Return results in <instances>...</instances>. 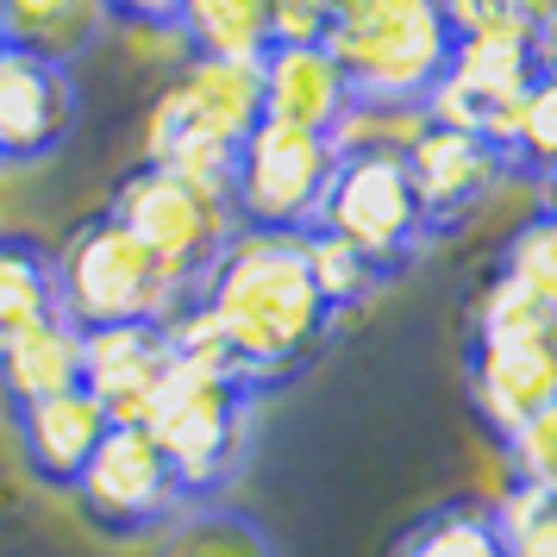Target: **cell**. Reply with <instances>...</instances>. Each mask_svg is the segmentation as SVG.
Segmentation results:
<instances>
[{
    "label": "cell",
    "mask_w": 557,
    "mask_h": 557,
    "mask_svg": "<svg viewBox=\"0 0 557 557\" xmlns=\"http://www.w3.org/2000/svg\"><path fill=\"white\" fill-rule=\"evenodd\" d=\"M332 163H338V151L326 138L263 120L232 151V220L251 232H307L320 220Z\"/></svg>",
    "instance_id": "52a82bcc"
},
{
    "label": "cell",
    "mask_w": 557,
    "mask_h": 557,
    "mask_svg": "<svg viewBox=\"0 0 557 557\" xmlns=\"http://www.w3.org/2000/svg\"><path fill=\"white\" fill-rule=\"evenodd\" d=\"M507 470L520 488H539V495H557V395L539 413H532L520 432H507Z\"/></svg>",
    "instance_id": "83f0119b"
},
{
    "label": "cell",
    "mask_w": 557,
    "mask_h": 557,
    "mask_svg": "<svg viewBox=\"0 0 557 557\" xmlns=\"http://www.w3.org/2000/svg\"><path fill=\"white\" fill-rule=\"evenodd\" d=\"M176 26L195 57H257L270 51V26H263V0H182Z\"/></svg>",
    "instance_id": "ffe728a7"
},
{
    "label": "cell",
    "mask_w": 557,
    "mask_h": 557,
    "mask_svg": "<svg viewBox=\"0 0 557 557\" xmlns=\"http://www.w3.org/2000/svg\"><path fill=\"white\" fill-rule=\"evenodd\" d=\"M57 313V276L51 251L26 232H0V338Z\"/></svg>",
    "instance_id": "44dd1931"
},
{
    "label": "cell",
    "mask_w": 557,
    "mask_h": 557,
    "mask_svg": "<svg viewBox=\"0 0 557 557\" xmlns=\"http://www.w3.org/2000/svg\"><path fill=\"white\" fill-rule=\"evenodd\" d=\"M195 307L220 332L232 370L251 388L288 382L301 363H313L332 320H338L307 276L301 232L251 226H238L226 238V251L207 263V276L195 282Z\"/></svg>",
    "instance_id": "6da1fadb"
},
{
    "label": "cell",
    "mask_w": 557,
    "mask_h": 557,
    "mask_svg": "<svg viewBox=\"0 0 557 557\" xmlns=\"http://www.w3.org/2000/svg\"><path fill=\"white\" fill-rule=\"evenodd\" d=\"M488 513H495L507 557H557V495H539V488L513 482L502 502H488Z\"/></svg>",
    "instance_id": "d4e9b609"
},
{
    "label": "cell",
    "mask_w": 557,
    "mask_h": 557,
    "mask_svg": "<svg viewBox=\"0 0 557 557\" xmlns=\"http://www.w3.org/2000/svg\"><path fill=\"white\" fill-rule=\"evenodd\" d=\"M557 13V0H445V20L457 38L476 32H507V38H532Z\"/></svg>",
    "instance_id": "f1b7e54d"
},
{
    "label": "cell",
    "mask_w": 557,
    "mask_h": 557,
    "mask_svg": "<svg viewBox=\"0 0 557 557\" xmlns=\"http://www.w3.org/2000/svg\"><path fill=\"white\" fill-rule=\"evenodd\" d=\"M495 276H502L507 288H520L527 301L557 313V220L552 213H532V220H520V226L507 232Z\"/></svg>",
    "instance_id": "cb8c5ba5"
},
{
    "label": "cell",
    "mask_w": 557,
    "mask_h": 557,
    "mask_svg": "<svg viewBox=\"0 0 557 557\" xmlns=\"http://www.w3.org/2000/svg\"><path fill=\"white\" fill-rule=\"evenodd\" d=\"M182 0H107V20L113 26H132V20H176Z\"/></svg>",
    "instance_id": "4dcf8cb0"
},
{
    "label": "cell",
    "mask_w": 557,
    "mask_h": 557,
    "mask_svg": "<svg viewBox=\"0 0 557 557\" xmlns=\"http://www.w3.org/2000/svg\"><path fill=\"white\" fill-rule=\"evenodd\" d=\"M107 213H113L170 276L188 282V288L207 276V263L226 251V238L238 232L226 201L188 188L182 176L157 170V163H138V170L113 188V207H107Z\"/></svg>",
    "instance_id": "ba28073f"
},
{
    "label": "cell",
    "mask_w": 557,
    "mask_h": 557,
    "mask_svg": "<svg viewBox=\"0 0 557 557\" xmlns=\"http://www.w3.org/2000/svg\"><path fill=\"white\" fill-rule=\"evenodd\" d=\"M63 388H82V332L63 313H45V320L0 338V395H7V407L45 401V395H63Z\"/></svg>",
    "instance_id": "e0dca14e"
},
{
    "label": "cell",
    "mask_w": 557,
    "mask_h": 557,
    "mask_svg": "<svg viewBox=\"0 0 557 557\" xmlns=\"http://www.w3.org/2000/svg\"><path fill=\"white\" fill-rule=\"evenodd\" d=\"M532 70H539V82H552L557 88V13L532 32Z\"/></svg>",
    "instance_id": "1f68e13d"
},
{
    "label": "cell",
    "mask_w": 557,
    "mask_h": 557,
    "mask_svg": "<svg viewBox=\"0 0 557 557\" xmlns=\"http://www.w3.org/2000/svg\"><path fill=\"white\" fill-rule=\"evenodd\" d=\"M332 7L338 0H263L270 45H320L332 26Z\"/></svg>",
    "instance_id": "f546056e"
},
{
    "label": "cell",
    "mask_w": 557,
    "mask_h": 557,
    "mask_svg": "<svg viewBox=\"0 0 557 557\" xmlns=\"http://www.w3.org/2000/svg\"><path fill=\"white\" fill-rule=\"evenodd\" d=\"M426 101H370V95H351V107L338 113V126L326 132V145L338 157H407L413 138L426 132Z\"/></svg>",
    "instance_id": "d6986e66"
},
{
    "label": "cell",
    "mask_w": 557,
    "mask_h": 557,
    "mask_svg": "<svg viewBox=\"0 0 557 557\" xmlns=\"http://www.w3.org/2000/svg\"><path fill=\"white\" fill-rule=\"evenodd\" d=\"M557 395V313L527 301L502 276L470 313V401L495 438L520 432Z\"/></svg>",
    "instance_id": "3957f363"
},
{
    "label": "cell",
    "mask_w": 557,
    "mask_h": 557,
    "mask_svg": "<svg viewBox=\"0 0 557 557\" xmlns=\"http://www.w3.org/2000/svg\"><path fill=\"white\" fill-rule=\"evenodd\" d=\"M263 126V82L245 57H188V70L163 82L138 120L145 163H163L182 145H226L238 151Z\"/></svg>",
    "instance_id": "8992f818"
},
{
    "label": "cell",
    "mask_w": 557,
    "mask_h": 557,
    "mask_svg": "<svg viewBox=\"0 0 557 557\" xmlns=\"http://www.w3.org/2000/svg\"><path fill=\"white\" fill-rule=\"evenodd\" d=\"M395 557H507V552L502 532H495V513L482 502H445L407 532Z\"/></svg>",
    "instance_id": "603a6c76"
},
{
    "label": "cell",
    "mask_w": 557,
    "mask_h": 557,
    "mask_svg": "<svg viewBox=\"0 0 557 557\" xmlns=\"http://www.w3.org/2000/svg\"><path fill=\"white\" fill-rule=\"evenodd\" d=\"M170 338L157 320L82 332V395L107 413V426H145L151 401L170 382Z\"/></svg>",
    "instance_id": "5bb4252c"
},
{
    "label": "cell",
    "mask_w": 557,
    "mask_h": 557,
    "mask_svg": "<svg viewBox=\"0 0 557 557\" xmlns=\"http://www.w3.org/2000/svg\"><path fill=\"white\" fill-rule=\"evenodd\" d=\"M301 263H307V276H313V288H320V301H326L332 313L363 307L382 282H388L370 257L357 251V245H345V238L326 232V226H307L301 232Z\"/></svg>",
    "instance_id": "7402d4cb"
},
{
    "label": "cell",
    "mask_w": 557,
    "mask_h": 557,
    "mask_svg": "<svg viewBox=\"0 0 557 557\" xmlns=\"http://www.w3.org/2000/svg\"><path fill=\"white\" fill-rule=\"evenodd\" d=\"M70 495L88 513V527L113 532V539H145V532L170 527L182 507L176 476L145 426H107V438L95 445Z\"/></svg>",
    "instance_id": "8fae6325"
},
{
    "label": "cell",
    "mask_w": 557,
    "mask_h": 557,
    "mask_svg": "<svg viewBox=\"0 0 557 557\" xmlns=\"http://www.w3.org/2000/svg\"><path fill=\"white\" fill-rule=\"evenodd\" d=\"M401 163L407 182H413V201H420V220H426V238L476 220L488 195L513 176L507 157L482 132H457V126H426Z\"/></svg>",
    "instance_id": "7c38bea8"
},
{
    "label": "cell",
    "mask_w": 557,
    "mask_h": 557,
    "mask_svg": "<svg viewBox=\"0 0 557 557\" xmlns=\"http://www.w3.org/2000/svg\"><path fill=\"white\" fill-rule=\"evenodd\" d=\"M251 401H257V388H245L226 370L170 363V382H163V395L145 413V432L157 438V451L170 463L182 502H213L245 470Z\"/></svg>",
    "instance_id": "277c9868"
},
{
    "label": "cell",
    "mask_w": 557,
    "mask_h": 557,
    "mask_svg": "<svg viewBox=\"0 0 557 557\" xmlns=\"http://www.w3.org/2000/svg\"><path fill=\"white\" fill-rule=\"evenodd\" d=\"M313 226H326L345 245H357L382 276L407 270L420 257V245H426V220H420V201H413L407 163L401 157H370V151L332 163L326 201H320Z\"/></svg>",
    "instance_id": "9c48e42d"
},
{
    "label": "cell",
    "mask_w": 557,
    "mask_h": 557,
    "mask_svg": "<svg viewBox=\"0 0 557 557\" xmlns=\"http://www.w3.org/2000/svg\"><path fill=\"white\" fill-rule=\"evenodd\" d=\"M539 88L532 70V38H507V32H476L457 38L445 76L432 82L426 95V120L432 126H457V132H482L495 151H507L513 113Z\"/></svg>",
    "instance_id": "30bf717a"
},
{
    "label": "cell",
    "mask_w": 557,
    "mask_h": 557,
    "mask_svg": "<svg viewBox=\"0 0 557 557\" xmlns=\"http://www.w3.org/2000/svg\"><path fill=\"white\" fill-rule=\"evenodd\" d=\"M539 201H545L539 213H552V220H557V170H545V176H539Z\"/></svg>",
    "instance_id": "d6a6232c"
},
{
    "label": "cell",
    "mask_w": 557,
    "mask_h": 557,
    "mask_svg": "<svg viewBox=\"0 0 557 557\" xmlns=\"http://www.w3.org/2000/svg\"><path fill=\"white\" fill-rule=\"evenodd\" d=\"M51 276H57V313L76 332L132 326V320H157L163 326L195 295L113 213H95L88 226H76L63 238V251H51Z\"/></svg>",
    "instance_id": "5b68a950"
},
{
    "label": "cell",
    "mask_w": 557,
    "mask_h": 557,
    "mask_svg": "<svg viewBox=\"0 0 557 557\" xmlns=\"http://www.w3.org/2000/svg\"><path fill=\"white\" fill-rule=\"evenodd\" d=\"M502 157H507V170H527V176L557 170V88L552 82H539L527 101H520Z\"/></svg>",
    "instance_id": "484cf974"
},
{
    "label": "cell",
    "mask_w": 557,
    "mask_h": 557,
    "mask_svg": "<svg viewBox=\"0 0 557 557\" xmlns=\"http://www.w3.org/2000/svg\"><path fill=\"white\" fill-rule=\"evenodd\" d=\"M107 38L120 45V57H126L132 70L157 76V88L176 76V70H188V57H195L176 20H132V26H107Z\"/></svg>",
    "instance_id": "4316f807"
},
{
    "label": "cell",
    "mask_w": 557,
    "mask_h": 557,
    "mask_svg": "<svg viewBox=\"0 0 557 557\" xmlns=\"http://www.w3.org/2000/svg\"><path fill=\"white\" fill-rule=\"evenodd\" d=\"M107 26V0H0V45L38 51L63 70L95 51Z\"/></svg>",
    "instance_id": "ac0fdd59"
},
{
    "label": "cell",
    "mask_w": 557,
    "mask_h": 557,
    "mask_svg": "<svg viewBox=\"0 0 557 557\" xmlns=\"http://www.w3.org/2000/svg\"><path fill=\"white\" fill-rule=\"evenodd\" d=\"M320 45L345 70L351 95L426 101L451 63L457 32L445 20V0H338Z\"/></svg>",
    "instance_id": "7a4b0ae2"
},
{
    "label": "cell",
    "mask_w": 557,
    "mask_h": 557,
    "mask_svg": "<svg viewBox=\"0 0 557 557\" xmlns=\"http://www.w3.org/2000/svg\"><path fill=\"white\" fill-rule=\"evenodd\" d=\"M176 557H188V552H176Z\"/></svg>",
    "instance_id": "836d02e7"
},
{
    "label": "cell",
    "mask_w": 557,
    "mask_h": 557,
    "mask_svg": "<svg viewBox=\"0 0 557 557\" xmlns=\"http://www.w3.org/2000/svg\"><path fill=\"white\" fill-rule=\"evenodd\" d=\"M76 132V76L38 51L0 45V170L45 163Z\"/></svg>",
    "instance_id": "4fadbf2b"
},
{
    "label": "cell",
    "mask_w": 557,
    "mask_h": 557,
    "mask_svg": "<svg viewBox=\"0 0 557 557\" xmlns=\"http://www.w3.org/2000/svg\"><path fill=\"white\" fill-rule=\"evenodd\" d=\"M257 82H263V120L288 132L326 138L338 113L351 107V82L326 45H270L257 57Z\"/></svg>",
    "instance_id": "9a60e30c"
},
{
    "label": "cell",
    "mask_w": 557,
    "mask_h": 557,
    "mask_svg": "<svg viewBox=\"0 0 557 557\" xmlns=\"http://www.w3.org/2000/svg\"><path fill=\"white\" fill-rule=\"evenodd\" d=\"M13 432H20V451H26L32 476L51 482V488H76L95 445L107 438V413L82 388H63V395L13 407Z\"/></svg>",
    "instance_id": "2e32d148"
}]
</instances>
